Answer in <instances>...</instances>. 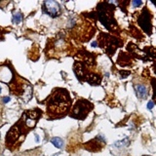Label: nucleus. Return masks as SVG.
<instances>
[{"mask_svg": "<svg viewBox=\"0 0 156 156\" xmlns=\"http://www.w3.org/2000/svg\"><path fill=\"white\" fill-rule=\"evenodd\" d=\"M71 104L70 98L65 89H56L47 99L46 107L48 114L52 116L65 115Z\"/></svg>", "mask_w": 156, "mask_h": 156, "instance_id": "f257e3e1", "label": "nucleus"}, {"mask_svg": "<svg viewBox=\"0 0 156 156\" xmlns=\"http://www.w3.org/2000/svg\"><path fill=\"white\" fill-rule=\"evenodd\" d=\"M114 9L115 7L111 5L110 2H102L98 6V17L108 30H113L117 27L115 19L113 17Z\"/></svg>", "mask_w": 156, "mask_h": 156, "instance_id": "f03ea898", "label": "nucleus"}, {"mask_svg": "<svg viewBox=\"0 0 156 156\" xmlns=\"http://www.w3.org/2000/svg\"><path fill=\"white\" fill-rule=\"evenodd\" d=\"M10 91L24 102H27L32 97L31 85L24 79L16 80L13 78V82L10 84Z\"/></svg>", "mask_w": 156, "mask_h": 156, "instance_id": "7ed1b4c3", "label": "nucleus"}, {"mask_svg": "<svg viewBox=\"0 0 156 156\" xmlns=\"http://www.w3.org/2000/svg\"><path fill=\"white\" fill-rule=\"evenodd\" d=\"M93 107H94L93 104H91L87 100H80V101H77V102L75 104L74 107L72 108L69 115H70L72 118L81 119L82 120V119H84L89 114V112L93 109Z\"/></svg>", "mask_w": 156, "mask_h": 156, "instance_id": "20e7f679", "label": "nucleus"}, {"mask_svg": "<svg viewBox=\"0 0 156 156\" xmlns=\"http://www.w3.org/2000/svg\"><path fill=\"white\" fill-rule=\"evenodd\" d=\"M122 45L120 39L111 37L107 34H101V39H100V46L105 49V51L108 55L112 56L117 48H119Z\"/></svg>", "mask_w": 156, "mask_h": 156, "instance_id": "39448f33", "label": "nucleus"}, {"mask_svg": "<svg viewBox=\"0 0 156 156\" xmlns=\"http://www.w3.org/2000/svg\"><path fill=\"white\" fill-rule=\"evenodd\" d=\"M138 24H140V26L143 29L144 32L148 33L150 35L151 34V29H152V26H151V14L149 13V11L144 8V9L141 11L140 17L138 19Z\"/></svg>", "mask_w": 156, "mask_h": 156, "instance_id": "423d86ee", "label": "nucleus"}, {"mask_svg": "<svg viewBox=\"0 0 156 156\" xmlns=\"http://www.w3.org/2000/svg\"><path fill=\"white\" fill-rule=\"evenodd\" d=\"M23 136V128L22 125H20V122L16 124L15 126L11 128V130L8 132L6 136V144L7 146H12L16 143V141H19V139Z\"/></svg>", "mask_w": 156, "mask_h": 156, "instance_id": "0eeeda50", "label": "nucleus"}, {"mask_svg": "<svg viewBox=\"0 0 156 156\" xmlns=\"http://www.w3.org/2000/svg\"><path fill=\"white\" fill-rule=\"evenodd\" d=\"M40 114H41L40 111L36 110V109L26 111V112H24L23 114L21 120L24 122V126L26 128H33L35 126L36 122H37V119L39 118Z\"/></svg>", "mask_w": 156, "mask_h": 156, "instance_id": "6e6552de", "label": "nucleus"}, {"mask_svg": "<svg viewBox=\"0 0 156 156\" xmlns=\"http://www.w3.org/2000/svg\"><path fill=\"white\" fill-rule=\"evenodd\" d=\"M104 146H105V140H104V136L99 135V136H97L94 140H91L90 141H88V143L85 144V147L87 150L97 152L102 149V147Z\"/></svg>", "mask_w": 156, "mask_h": 156, "instance_id": "1a4fd4ad", "label": "nucleus"}, {"mask_svg": "<svg viewBox=\"0 0 156 156\" xmlns=\"http://www.w3.org/2000/svg\"><path fill=\"white\" fill-rule=\"evenodd\" d=\"M43 10L46 14H48L53 18L58 17L61 14V6L56 1H50V0L45 1L43 3Z\"/></svg>", "mask_w": 156, "mask_h": 156, "instance_id": "9d476101", "label": "nucleus"}, {"mask_svg": "<svg viewBox=\"0 0 156 156\" xmlns=\"http://www.w3.org/2000/svg\"><path fill=\"white\" fill-rule=\"evenodd\" d=\"M13 71L8 68L7 65H3L0 66V80L5 83L10 82L13 80Z\"/></svg>", "mask_w": 156, "mask_h": 156, "instance_id": "9b49d317", "label": "nucleus"}, {"mask_svg": "<svg viewBox=\"0 0 156 156\" xmlns=\"http://www.w3.org/2000/svg\"><path fill=\"white\" fill-rule=\"evenodd\" d=\"M135 91H136V96L141 100L146 99L147 96H148V88H147L146 85H143V84L135 85Z\"/></svg>", "mask_w": 156, "mask_h": 156, "instance_id": "f8f14e48", "label": "nucleus"}, {"mask_svg": "<svg viewBox=\"0 0 156 156\" xmlns=\"http://www.w3.org/2000/svg\"><path fill=\"white\" fill-rule=\"evenodd\" d=\"M85 80L88 83H90L91 85H98V84H100V83H101L102 78H101L100 75H98V74L90 73V74H87Z\"/></svg>", "mask_w": 156, "mask_h": 156, "instance_id": "ddd939ff", "label": "nucleus"}, {"mask_svg": "<svg viewBox=\"0 0 156 156\" xmlns=\"http://www.w3.org/2000/svg\"><path fill=\"white\" fill-rule=\"evenodd\" d=\"M51 143L54 144L57 148H62V147L63 146V141L61 138H58V136L53 138L51 140Z\"/></svg>", "mask_w": 156, "mask_h": 156, "instance_id": "4468645a", "label": "nucleus"}, {"mask_svg": "<svg viewBox=\"0 0 156 156\" xmlns=\"http://www.w3.org/2000/svg\"><path fill=\"white\" fill-rule=\"evenodd\" d=\"M129 140H128V138L124 139V140L122 141H116L115 143H114V146H116L117 148H119V147H124V146H129Z\"/></svg>", "mask_w": 156, "mask_h": 156, "instance_id": "2eb2a0df", "label": "nucleus"}, {"mask_svg": "<svg viewBox=\"0 0 156 156\" xmlns=\"http://www.w3.org/2000/svg\"><path fill=\"white\" fill-rule=\"evenodd\" d=\"M21 21H22V15H21V14H20V13L14 14V16H13V22H14V23L19 24V23H21Z\"/></svg>", "mask_w": 156, "mask_h": 156, "instance_id": "dca6fc26", "label": "nucleus"}, {"mask_svg": "<svg viewBox=\"0 0 156 156\" xmlns=\"http://www.w3.org/2000/svg\"><path fill=\"white\" fill-rule=\"evenodd\" d=\"M151 83L153 87V100L156 102V79H152Z\"/></svg>", "mask_w": 156, "mask_h": 156, "instance_id": "f3484780", "label": "nucleus"}, {"mask_svg": "<svg viewBox=\"0 0 156 156\" xmlns=\"http://www.w3.org/2000/svg\"><path fill=\"white\" fill-rule=\"evenodd\" d=\"M120 73H121V77L122 78H126L127 76H129L131 72L130 71H123V70H121Z\"/></svg>", "mask_w": 156, "mask_h": 156, "instance_id": "a211bd4d", "label": "nucleus"}, {"mask_svg": "<svg viewBox=\"0 0 156 156\" xmlns=\"http://www.w3.org/2000/svg\"><path fill=\"white\" fill-rule=\"evenodd\" d=\"M141 4H143V2H141V1H136V0H135V1H133V5H134L135 7L141 6Z\"/></svg>", "mask_w": 156, "mask_h": 156, "instance_id": "6ab92c4d", "label": "nucleus"}, {"mask_svg": "<svg viewBox=\"0 0 156 156\" xmlns=\"http://www.w3.org/2000/svg\"><path fill=\"white\" fill-rule=\"evenodd\" d=\"M153 107H154V104H153L152 102H148V104H147V108H148L149 110H151Z\"/></svg>", "mask_w": 156, "mask_h": 156, "instance_id": "aec40b11", "label": "nucleus"}, {"mask_svg": "<svg viewBox=\"0 0 156 156\" xmlns=\"http://www.w3.org/2000/svg\"><path fill=\"white\" fill-rule=\"evenodd\" d=\"M10 100H11V98H10V97H4L3 99H2V101H3L4 102H10Z\"/></svg>", "mask_w": 156, "mask_h": 156, "instance_id": "412c9836", "label": "nucleus"}, {"mask_svg": "<svg viewBox=\"0 0 156 156\" xmlns=\"http://www.w3.org/2000/svg\"><path fill=\"white\" fill-rule=\"evenodd\" d=\"M97 45H98L97 41H94V42H92V46H93V47H97Z\"/></svg>", "mask_w": 156, "mask_h": 156, "instance_id": "4be33fe9", "label": "nucleus"}, {"mask_svg": "<svg viewBox=\"0 0 156 156\" xmlns=\"http://www.w3.org/2000/svg\"><path fill=\"white\" fill-rule=\"evenodd\" d=\"M35 140H36V141H37V143L39 141V136L37 135H35Z\"/></svg>", "mask_w": 156, "mask_h": 156, "instance_id": "5701e85b", "label": "nucleus"}, {"mask_svg": "<svg viewBox=\"0 0 156 156\" xmlns=\"http://www.w3.org/2000/svg\"><path fill=\"white\" fill-rule=\"evenodd\" d=\"M154 69H155V70H154V71H155V73H156V63H155V65H154Z\"/></svg>", "mask_w": 156, "mask_h": 156, "instance_id": "b1692460", "label": "nucleus"}, {"mask_svg": "<svg viewBox=\"0 0 156 156\" xmlns=\"http://www.w3.org/2000/svg\"><path fill=\"white\" fill-rule=\"evenodd\" d=\"M0 92H1V87H0Z\"/></svg>", "mask_w": 156, "mask_h": 156, "instance_id": "393cba45", "label": "nucleus"}, {"mask_svg": "<svg viewBox=\"0 0 156 156\" xmlns=\"http://www.w3.org/2000/svg\"><path fill=\"white\" fill-rule=\"evenodd\" d=\"M144 156H150V155H144Z\"/></svg>", "mask_w": 156, "mask_h": 156, "instance_id": "a878e982", "label": "nucleus"}]
</instances>
